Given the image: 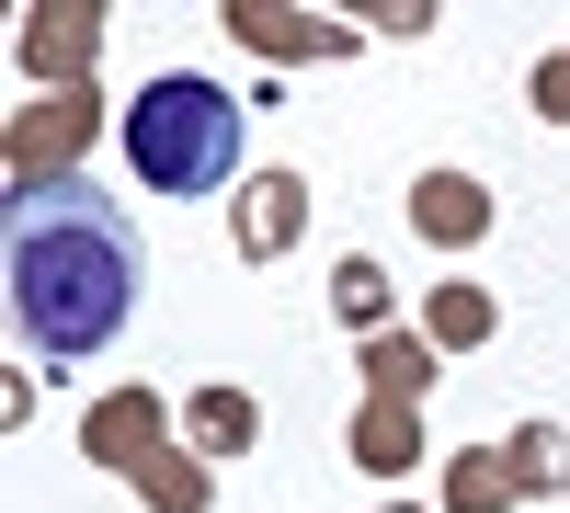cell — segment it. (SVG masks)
I'll list each match as a JSON object with an SVG mask.
<instances>
[{"label": "cell", "instance_id": "1", "mask_svg": "<svg viewBox=\"0 0 570 513\" xmlns=\"http://www.w3.org/2000/svg\"><path fill=\"white\" fill-rule=\"evenodd\" d=\"M12 332L35 365H80L104 354L126 319H137V286H149V251H137V217L91 182H46V195H12Z\"/></svg>", "mask_w": 570, "mask_h": 513}, {"label": "cell", "instance_id": "2", "mask_svg": "<svg viewBox=\"0 0 570 513\" xmlns=\"http://www.w3.org/2000/svg\"><path fill=\"white\" fill-rule=\"evenodd\" d=\"M115 149L126 171L149 182V195H228V171H240V103L206 80V69H160L137 103L115 115Z\"/></svg>", "mask_w": 570, "mask_h": 513}, {"label": "cell", "instance_id": "3", "mask_svg": "<svg viewBox=\"0 0 570 513\" xmlns=\"http://www.w3.org/2000/svg\"><path fill=\"white\" fill-rule=\"evenodd\" d=\"M104 149V91H35L12 103V137H0V182L12 195H46V182H80V160Z\"/></svg>", "mask_w": 570, "mask_h": 513}, {"label": "cell", "instance_id": "4", "mask_svg": "<svg viewBox=\"0 0 570 513\" xmlns=\"http://www.w3.org/2000/svg\"><path fill=\"white\" fill-rule=\"evenodd\" d=\"M217 23L240 34L263 69H331V58H354V46H365V23H343V12H297V0H228Z\"/></svg>", "mask_w": 570, "mask_h": 513}, {"label": "cell", "instance_id": "5", "mask_svg": "<svg viewBox=\"0 0 570 513\" xmlns=\"http://www.w3.org/2000/svg\"><path fill=\"white\" fill-rule=\"evenodd\" d=\"M12 58H23L35 91H91V69H104V12H91V0H35L12 23Z\"/></svg>", "mask_w": 570, "mask_h": 513}, {"label": "cell", "instance_id": "6", "mask_svg": "<svg viewBox=\"0 0 570 513\" xmlns=\"http://www.w3.org/2000/svg\"><path fill=\"white\" fill-rule=\"evenodd\" d=\"M171 434H183V411H160V388H104L80 411V456L91 468H149V456H171Z\"/></svg>", "mask_w": 570, "mask_h": 513}, {"label": "cell", "instance_id": "7", "mask_svg": "<svg viewBox=\"0 0 570 513\" xmlns=\"http://www.w3.org/2000/svg\"><path fill=\"white\" fill-rule=\"evenodd\" d=\"M491 228H502V195L480 171H422L411 182V240L422 251H480Z\"/></svg>", "mask_w": 570, "mask_h": 513}, {"label": "cell", "instance_id": "8", "mask_svg": "<svg viewBox=\"0 0 570 513\" xmlns=\"http://www.w3.org/2000/svg\"><path fill=\"white\" fill-rule=\"evenodd\" d=\"M228 240H240V263H285L308 240V182L297 171H252L240 195H228Z\"/></svg>", "mask_w": 570, "mask_h": 513}, {"label": "cell", "instance_id": "9", "mask_svg": "<svg viewBox=\"0 0 570 513\" xmlns=\"http://www.w3.org/2000/svg\"><path fill=\"white\" fill-rule=\"evenodd\" d=\"M343 456L365 480H411V468H434V434H422L411 399H354L343 411Z\"/></svg>", "mask_w": 570, "mask_h": 513}, {"label": "cell", "instance_id": "10", "mask_svg": "<svg viewBox=\"0 0 570 513\" xmlns=\"http://www.w3.org/2000/svg\"><path fill=\"white\" fill-rule=\"evenodd\" d=\"M183 445H195L206 468L252 456V445H263V399H252L240 377H206V388H183Z\"/></svg>", "mask_w": 570, "mask_h": 513}, {"label": "cell", "instance_id": "11", "mask_svg": "<svg viewBox=\"0 0 570 513\" xmlns=\"http://www.w3.org/2000/svg\"><path fill=\"white\" fill-rule=\"evenodd\" d=\"M434 354H480L491 332H502V297L491 286H468V274H445V286H422V319H411Z\"/></svg>", "mask_w": 570, "mask_h": 513}, {"label": "cell", "instance_id": "12", "mask_svg": "<svg viewBox=\"0 0 570 513\" xmlns=\"http://www.w3.org/2000/svg\"><path fill=\"white\" fill-rule=\"evenodd\" d=\"M354 365H365V399H434V377H445V354L422 343V332H376V343H354Z\"/></svg>", "mask_w": 570, "mask_h": 513}, {"label": "cell", "instance_id": "13", "mask_svg": "<svg viewBox=\"0 0 570 513\" xmlns=\"http://www.w3.org/2000/svg\"><path fill=\"white\" fill-rule=\"evenodd\" d=\"M331 319H343L354 343L400 332V286H389V263H376V251H343V263H331Z\"/></svg>", "mask_w": 570, "mask_h": 513}, {"label": "cell", "instance_id": "14", "mask_svg": "<svg viewBox=\"0 0 570 513\" xmlns=\"http://www.w3.org/2000/svg\"><path fill=\"white\" fill-rule=\"evenodd\" d=\"M525 491H513V468H502V445H456L445 468H434V513H513Z\"/></svg>", "mask_w": 570, "mask_h": 513}, {"label": "cell", "instance_id": "15", "mask_svg": "<svg viewBox=\"0 0 570 513\" xmlns=\"http://www.w3.org/2000/svg\"><path fill=\"white\" fill-rule=\"evenodd\" d=\"M126 491L149 502V513H217V468H206L195 445H171V456H149V468H137Z\"/></svg>", "mask_w": 570, "mask_h": 513}, {"label": "cell", "instance_id": "16", "mask_svg": "<svg viewBox=\"0 0 570 513\" xmlns=\"http://www.w3.org/2000/svg\"><path fill=\"white\" fill-rule=\"evenodd\" d=\"M502 468H513V491H525V502L570 491V434H559V423H513V434H502Z\"/></svg>", "mask_w": 570, "mask_h": 513}, {"label": "cell", "instance_id": "17", "mask_svg": "<svg viewBox=\"0 0 570 513\" xmlns=\"http://www.w3.org/2000/svg\"><path fill=\"white\" fill-rule=\"evenodd\" d=\"M525 103H537L548 126H570V46H559V58H537V69H525Z\"/></svg>", "mask_w": 570, "mask_h": 513}, {"label": "cell", "instance_id": "18", "mask_svg": "<svg viewBox=\"0 0 570 513\" xmlns=\"http://www.w3.org/2000/svg\"><path fill=\"white\" fill-rule=\"evenodd\" d=\"M365 34H434V0H365Z\"/></svg>", "mask_w": 570, "mask_h": 513}, {"label": "cell", "instance_id": "19", "mask_svg": "<svg viewBox=\"0 0 570 513\" xmlns=\"http://www.w3.org/2000/svg\"><path fill=\"white\" fill-rule=\"evenodd\" d=\"M389 513H422V502H389Z\"/></svg>", "mask_w": 570, "mask_h": 513}]
</instances>
